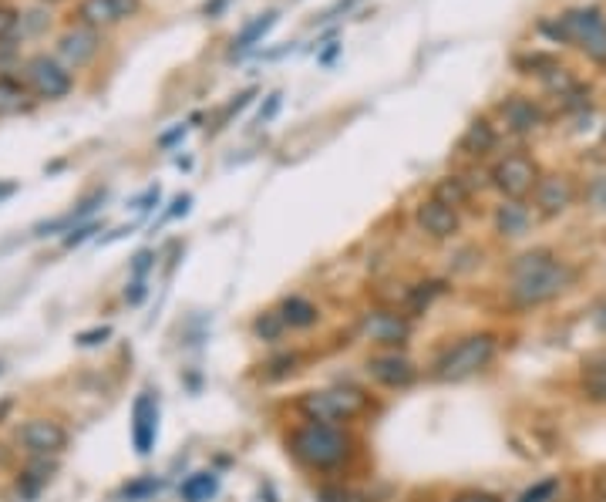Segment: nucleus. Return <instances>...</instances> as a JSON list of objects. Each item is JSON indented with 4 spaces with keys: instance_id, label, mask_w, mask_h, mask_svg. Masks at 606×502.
Segmentation results:
<instances>
[{
    "instance_id": "obj_41",
    "label": "nucleus",
    "mask_w": 606,
    "mask_h": 502,
    "mask_svg": "<svg viewBox=\"0 0 606 502\" xmlns=\"http://www.w3.org/2000/svg\"><path fill=\"white\" fill-rule=\"evenodd\" d=\"M189 203H192V196H178L176 203H172V209L166 213V219H176L178 213H189Z\"/></svg>"
},
{
    "instance_id": "obj_5",
    "label": "nucleus",
    "mask_w": 606,
    "mask_h": 502,
    "mask_svg": "<svg viewBox=\"0 0 606 502\" xmlns=\"http://www.w3.org/2000/svg\"><path fill=\"white\" fill-rule=\"evenodd\" d=\"M492 358H495V337L468 334L435 361V378L438 381H465V378L478 374Z\"/></svg>"
},
{
    "instance_id": "obj_2",
    "label": "nucleus",
    "mask_w": 606,
    "mask_h": 502,
    "mask_svg": "<svg viewBox=\"0 0 606 502\" xmlns=\"http://www.w3.org/2000/svg\"><path fill=\"white\" fill-rule=\"evenodd\" d=\"M290 452L307 468H337L351 459L354 442L341 425L307 421V425L290 431Z\"/></svg>"
},
{
    "instance_id": "obj_19",
    "label": "nucleus",
    "mask_w": 606,
    "mask_h": 502,
    "mask_svg": "<svg viewBox=\"0 0 606 502\" xmlns=\"http://www.w3.org/2000/svg\"><path fill=\"white\" fill-rule=\"evenodd\" d=\"M24 108H31V95H27L24 84L14 82V78H0V119L17 115Z\"/></svg>"
},
{
    "instance_id": "obj_34",
    "label": "nucleus",
    "mask_w": 606,
    "mask_h": 502,
    "mask_svg": "<svg viewBox=\"0 0 606 502\" xmlns=\"http://www.w3.org/2000/svg\"><path fill=\"white\" fill-rule=\"evenodd\" d=\"M357 4H361V0H337L333 7H327V11H323L321 17H317V24H327V21H333V17H341V14H347V11H351V7H357Z\"/></svg>"
},
{
    "instance_id": "obj_14",
    "label": "nucleus",
    "mask_w": 606,
    "mask_h": 502,
    "mask_svg": "<svg viewBox=\"0 0 606 502\" xmlns=\"http://www.w3.org/2000/svg\"><path fill=\"white\" fill-rule=\"evenodd\" d=\"M98 48H101V37H98V31L95 27H84V24L74 27V31H68V34L58 41V54L68 61L72 68H84V64L98 54Z\"/></svg>"
},
{
    "instance_id": "obj_25",
    "label": "nucleus",
    "mask_w": 606,
    "mask_h": 502,
    "mask_svg": "<svg viewBox=\"0 0 606 502\" xmlns=\"http://www.w3.org/2000/svg\"><path fill=\"white\" fill-rule=\"evenodd\" d=\"M284 317L280 311H270V314H260L256 321H253V334L260 337V341H276V337L284 334Z\"/></svg>"
},
{
    "instance_id": "obj_7",
    "label": "nucleus",
    "mask_w": 606,
    "mask_h": 502,
    "mask_svg": "<svg viewBox=\"0 0 606 502\" xmlns=\"http://www.w3.org/2000/svg\"><path fill=\"white\" fill-rule=\"evenodd\" d=\"M27 84L37 98H64L72 92V72H64L58 61H51L48 54H37L27 61Z\"/></svg>"
},
{
    "instance_id": "obj_24",
    "label": "nucleus",
    "mask_w": 606,
    "mask_h": 502,
    "mask_svg": "<svg viewBox=\"0 0 606 502\" xmlns=\"http://www.w3.org/2000/svg\"><path fill=\"white\" fill-rule=\"evenodd\" d=\"M435 199L445 206H462L465 199H468V186H465V179H458V176H448V179H441L438 186H435Z\"/></svg>"
},
{
    "instance_id": "obj_15",
    "label": "nucleus",
    "mask_w": 606,
    "mask_h": 502,
    "mask_svg": "<svg viewBox=\"0 0 606 502\" xmlns=\"http://www.w3.org/2000/svg\"><path fill=\"white\" fill-rule=\"evenodd\" d=\"M415 216H418V227L425 229L428 237H435V239H448V237H455V233H458V213H455L452 206L438 203L435 196L418 206Z\"/></svg>"
},
{
    "instance_id": "obj_16",
    "label": "nucleus",
    "mask_w": 606,
    "mask_h": 502,
    "mask_svg": "<svg viewBox=\"0 0 606 502\" xmlns=\"http://www.w3.org/2000/svg\"><path fill=\"white\" fill-rule=\"evenodd\" d=\"M502 115H505V121H509V129L512 132H535L539 125H543V108L533 105L529 98L523 95H515L509 98L505 105H502Z\"/></svg>"
},
{
    "instance_id": "obj_35",
    "label": "nucleus",
    "mask_w": 606,
    "mask_h": 502,
    "mask_svg": "<svg viewBox=\"0 0 606 502\" xmlns=\"http://www.w3.org/2000/svg\"><path fill=\"white\" fill-rule=\"evenodd\" d=\"M590 203L606 213V176H600V179L590 182Z\"/></svg>"
},
{
    "instance_id": "obj_47",
    "label": "nucleus",
    "mask_w": 606,
    "mask_h": 502,
    "mask_svg": "<svg viewBox=\"0 0 606 502\" xmlns=\"http://www.w3.org/2000/svg\"><path fill=\"white\" fill-rule=\"evenodd\" d=\"M51 4H54V0H51Z\"/></svg>"
},
{
    "instance_id": "obj_11",
    "label": "nucleus",
    "mask_w": 606,
    "mask_h": 502,
    "mask_svg": "<svg viewBox=\"0 0 606 502\" xmlns=\"http://www.w3.org/2000/svg\"><path fill=\"white\" fill-rule=\"evenodd\" d=\"M21 442L31 455H58L68 445V431L61 429L58 421L34 419L21 429Z\"/></svg>"
},
{
    "instance_id": "obj_45",
    "label": "nucleus",
    "mask_w": 606,
    "mask_h": 502,
    "mask_svg": "<svg viewBox=\"0 0 606 502\" xmlns=\"http://www.w3.org/2000/svg\"><path fill=\"white\" fill-rule=\"evenodd\" d=\"M586 364H600V368H606V351H600V354H593V358L586 361Z\"/></svg>"
},
{
    "instance_id": "obj_17",
    "label": "nucleus",
    "mask_w": 606,
    "mask_h": 502,
    "mask_svg": "<svg viewBox=\"0 0 606 502\" xmlns=\"http://www.w3.org/2000/svg\"><path fill=\"white\" fill-rule=\"evenodd\" d=\"M529 223H533V213H529V206L523 199H509L495 213V229H499L502 237H523L525 229H529Z\"/></svg>"
},
{
    "instance_id": "obj_9",
    "label": "nucleus",
    "mask_w": 606,
    "mask_h": 502,
    "mask_svg": "<svg viewBox=\"0 0 606 502\" xmlns=\"http://www.w3.org/2000/svg\"><path fill=\"white\" fill-rule=\"evenodd\" d=\"M155 435H159V405L149 391L135 398V408H131V442H135V452L149 455L155 445Z\"/></svg>"
},
{
    "instance_id": "obj_28",
    "label": "nucleus",
    "mask_w": 606,
    "mask_h": 502,
    "mask_svg": "<svg viewBox=\"0 0 606 502\" xmlns=\"http://www.w3.org/2000/svg\"><path fill=\"white\" fill-rule=\"evenodd\" d=\"M48 478H51V468L48 466H34L24 478H21V492H24V496H34V492L41 489Z\"/></svg>"
},
{
    "instance_id": "obj_40",
    "label": "nucleus",
    "mask_w": 606,
    "mask_h": 502,
    "mask_svg": "<svg viewBox=\"0 0 606 502\" xmlns=\"http://www.w3.org/2000/svg\"><path fill=\"white\" fill-rule=\"evenodd\" d=\"M452 502H502L499 496H488V492H462V496H455Z\"/></svg>"
},
{
    "instance_id": "obj_42",
    "label": "nucleus",
    "mask_w": 606,
    "mask_h": 502,
    "mask_svg": "<svg viewBox=\"0 0 606 502\" xmlns=\"http://www.w3.org/2000/svg\"><path fill=\"white\" fill-rule=\"evenodd\" d=\"M152 203H159V186H152V189L145 192L142 199L135 203V209H142V213H145V209H152Z\"/></svg>"
},
{
    "instance_id": "obj_20",
    "label": "nucleus",
    "mask_w": 606,
    "mask_h": 502,
    "mask_svg": "<svg viewBox=\"0 0 606 502\" xmlns=\"http://www.w3.org/2000/svg\"><path fill=\"white\" fill-rule=\"evenodd\" d=\"M458 145H462V152H468V156H486L488 149L495 145V129H492L486 119L472 121Z\"/></svg>"
},
{
    "instance_id": "obj_1",
    "label": "nucleus",
    "mask_w": 606,
    "mask_h": 502,
    "mask_svg": "<svg viewBox=\"0 0 606 502\" xmlns=\"http://www.w3.org/2000/svg\"><path fill=\"white\" fill-rule=\"evenodd\" d=\"M572 284V270L549 250L523 253L509 266V297L515 307H539Z\"/></svg>"
},
{
    "instance_id": "obj_27",
    "label": "nucleus",
    "mask_w": 606,
    "mask_h": 502,
    "mask_svg": "<svg viewBox=\"0 0 606 502\" xmlns=\"http://www.w3.org/2000/svg\"><path fill=\"white\" fill-rule=\"evenodd\" d=\"M556 492H559V478H543V482H535L533 489H525L519 496V502H553Z\"/></svg>"
},
{
    "instance_id": "obj_10",
    "label": "nucleus",
    "mask_w": 606,
    "mask_h": 502,
    "mask_svg": "<svg viewBox=\"0 0 606 502\" xmlns=\"http://www.w3.org/2000/svg\"><path fill=\"white\" fill-rule=\"evenodd\" d=\"M368 374L384 388H408L418 378V368L404 354L388 351V354H378V358L368 361Z\"/></svg>"
},
{
    "instance_id": "obj_31",
    "label": "nucleus",
    "mask_w": 606,
    "mask_h": 502,
    "mask_svg": "<svg viewBox=\"0 0 606 502\" xmlns=\"http://www.w3.org/2000/svg\"><path fill=\"white\" fill-rule=\"evenodd\" d=\"M280 101H284V95L280 92H274V95H266V105L256 111V125H266V121L274 119L276 111H280Z\"/></svg>"
},
{
    "instance_id": "obj_32",
    "label": "nucleus",
    "mask_w": 606,
    "mask_h": 502,
    "mask_svg": "<svg viewBox=\"0 0 606 502\" xmlns=\"http://www.w3.org/2000/svg\"><path fill=\"white\" fill-rule=\"evenodd\" d=\"M17 11H11V7H0V41H7V37L17 31Z\"/></svg>"
},
{
    "instance_id": "obj_21",
    "label": "nucleus",
    "mask_w": 606,
    "mask_h": 502,
    "mask_svg": "<svg viewBox=\"0 0 606 502\" xmlns=\"http://www.w3.org/2000/svg\"><path fill=\"white\" fill-rule=\"evenodd\" d=\"M280 317L286 327H313L317 323V307L307 297H286L280 304Z\"/></svg>"
},
{
    "instance_id": "obj_33",
    "label": "nucleus",
    "mask_w": 606,
    "mask_h": 502,
    "mask_svg": "<svg viewBox=\"0 0 606 502\" xmlns=\"http://www.w3.org/2000/svg\"><path fill=\"white\" fill-rule=\"evenodd\" d=\"M108 337H111V327H95V331H84V334H78V344L95 347V344H105Z\"/></svg>"
},
{
    "instance_id": "obj_44",
    "label": "nucleus",
    "mask_w": 606,
    "mask_h": 502,
    "mask_svg": "<svg viewBox=\"0 0 606 502\" xmlns=\"http://www.w3.org/2000/svg\"><path fill=\"white\" fill-rule=\"evenodd\" d=\"M14 192H17V182H0V199H7Z\"/></svg>"
},
{
    "instance_id": "obj_29",
    "label": "nucleus",
    "mask_w": 606,
    "mask_h": 502,
    "mask_svg": "<svg viewBox=\"0 0 606 502\" xmlns=\"http://www.w3.org/2000/svg\"><path fill=\"white\" fill-rule=\"evenodd\" d=\"M159 478H139V482H131V486H125V499H145V496H152V492H159Z\"/></svg>"
},
{
    "instance_id": "obj_3",
    "label": "nucleus",
    "mask_w": 606,
    "mask_h": 502,
    "mask_svg": "<svg viewBox=\"0 0 606 502\" xmlns=\"http://www.w3.org/2000/svg\"><path fill=\"white\" fill-rule=\"evenodd\" d=\"M543 31L559 41H570L596 64H606V14L600 7L566 11L556 24H543Z\"/></svg>"
},
{
    "instance_id": "obj_18",
    "label": "nucleus",
    "mask_w": 606,
    "mask_h": 502,
    "mask_svg": "<svg viewBox=\"0 0 606 502\" xmlns=\"http://www.w3.org/2000/svg\"><path fill=\"white\" fill-rule=\"evenodd\" d=\"M276 17H280V14L276 11H266V14H260V17H256V21H250V24L243 27V31H239L236 37H233V54H243V51H250L253 44H256V41H263V37L270 34V27L276 24Z\"/></svg>"
},
{
    "instance_id": "obj_46",
    "label": "nucleus",
    "mask_w": 606,
    "mask_h": 502,
    "mask_svg": "<svg viewBox=\"0 0 606 502\" xmlns=\"http://www.w3.org/2000/svg\"><path fill=\"white\" fill-rule=\"evenodd\" d=\"M333 54H337V44H331V48L323 51V54H321V61H323V64H327V61H331V58H333Z\"/></svg>"
},
{
    "instance_id": "obj_13",
    "label": "nucleus",
    "mask_w": 606,
    "mask_h": 502,
    "mask_svg": "<svg viewBox=\"0 0 606 502\" xmlns=\"http://www.w3.org/2000/svg\"><path fill=\"white\" fill-rule=\"evenodd\" d=\"M576 199V186H572L570 176H546V179H539L535 186V206H539V213L543 216H559L566 213Z\"/></svg>"
},
{
    "instance_id": "obj_43",
    "label": "nucleus",
    "mask_w": 606,
    "mask_h": 502,
    "mask_svg": "<svg viewBox=\"0 0 606 502\" xmlns=\"http://www.w3.org/2000/svg\"><path fill=\"white\" fill-rule=\"evenodd\" d=\"M321 502H347V492H331V489H321Z\"/></svg>"
},
{
    "instance_id": "obj_8",
    "label": "nucleus",
    "mask_w": 606,
    "mask_h": 502,
    "mask_svg": "<svg viewBox=\"0 0 606 502\" xmlns=\"http://www.w3.org/2000/svg\"><path fill=\"white\" fill-rule=\"evenodd\" d=\"M408 321L398 311H370L361 321V334L374 344H404L408 341Z\"/></svg>"
},
{
    "instance_id": "obj_26",
    "label": "nucleus",
    "mask_w": 606,
    "mask_h": 502,
    "mask_svg": "<svg viewBox=\"0 0 606 502\" xmlns=\"http://www.w3.org/2000/svg\"><path fill=\"white\" fill-rule=\"evenodd\" d=\"M441 290H445L441 284H421V287H411V294H408V311H425Z\"/></svg>"
},
{
    "instance_id": "obj_36",
    "label": "nucleus",
    "mask_w": 606,
    "mask_h": 502,
    "mask_svg": "<svg viewBox=\"0 0 606 502\" xmlns=\"http://www.w3.org/2000/svg\"><path fill=\"white\" fill-rule=\"evenodd\" d=\"M95 223H84V227H78V229H72V233H68V237H64V246H78V243H84V239L91 237V233H95Z\"/></svg>"
},
{
    "instance_id": "obj_23",
    "label": "nucleus",
    "mask_w": 606,
    "mask_h": 502,
    "mask_svg": "<svg viewBox=\"0 0 606 502\" xmlns=\"http://www.w3.org/2000/svg\"><path fill=\"white\" fill-rule=\"evenodd\" d=\"M582 391H586L590 401L606 405V368H600V364H586V361H582Z\"/></svg>"
},
{
    "instance_id": "obj_38",
    "label": "nucleus",
    "mask_w": 606,
    "mask_h": 502,
    "mask_svg": "<svg viewBox=\"0 0 606 502\" xmlns=\"http://www.w3.org/2000/svg\"><path fill=\"white\" fill-rule=\"evenodd\" d=\"M145 294H149V287H145V280H131V287L125 290V300H129L131 307H139L145 300Z\"/></svg>"
},
{
    "instance_id": "obj_30",
    "label": "nucleus",
    "mask_w": 606,
    "mask_h": 502,
    "mask_svg": "<svg viewBox=\"0 0 606 502\" xmlns=\"http://www.w3.org/2000/svg\"><path fill=\"white\" fill-rule=\"evenodd\" d=\"M266 374H270V378H284V374H290V371L297 368V354H284V358H274L270 361V364H266Z\"/></svg>"
},
{
    "instance_id": "obj_39",
    "label": "nucleus",
    "mask_w": 606,
    "mask_h": 502,
    "mask_svg": "<svg viewBox=\"0 0 606 502\" xmlns=\"http://www.w3.org/2000/svg\"><path fill=\"white\" fill-rule=\"evenodd\" d=\"M250 98H253V92H243V95H236L233 101L226 105V111H223V119H229V115H236V111H243V108L250 105Z\"/></svg>"
},
{
    "instance_id": "obj_22",
    "label": "nucleus",
    "mask_w": 606,
    "mask_h": 502,
    "mask_svg": "<svg viewBox=\"0 0 606 502\" xmlns=\"http://www.w3.org/2000/svg\"><path fill=\"white\" fill-rule=\"evenodd\" d=\"M182 499L186 502H209L219 492V478L213 476V472H196V476H189L186 482H182Z\"/></svg>"
},
{
    "instance_id": "obj_6",
    "label": "nucleus",
    "mask_w": 606,
    "mask_h": 502,
    "mask_svg": "<svg viewBox=\"0 0 606 502\" xmlns=\"http://www.w3.org/2000/svg\"><path fill=\"white\" fill-rule=\"evenodd\" d=\"M492 182H495V189H499L502 196H509V199H523V196H529V192L539 186V169H535L533 159L509 156L492 169Z\"/></svg>"
},
{
    "instance_id": "obj_12",
    "label": "nucleus",
    "mask_w": 606,
    "mask_h": 502,
    "mask_svg": "<svg viewBox=\"0 0 606 502\" xmlns=\"http://www.w3.org/2000/svg\"><path fill=\"white\" fill-rule=\"evenodd\" d=\"M135 11H139V0H82L78 21L84 27H108L131 17Z\"/></svg>"
},
{
    "instance_id": "obj_37",
    "label": "nucleus",
    "mask_w": 606,
    "mask_h": 502,
    "mask_svg": "<svg viewBox=\"0 0 606 502\" xmlns=\"http://www.w3.org/2000/svg\"><path fill=\"white\" fill-rule=\"evenodd\" d=\"M152 260H155L152 250H142V253H139V256H135V264H131V274H135V276H139V280H142V276L149 274V270H152Z\"/></svg>"
},
{
    "instance_id": "obj_4",
    "label": "nucleus",
    "mask_w": 606,
    "mask_h": 502,
    "mask_svg": "<svg viewBox=\"0 0 606 502\" xmlns=\"http://www.w3.org/2000/svg\"><path fill=\"white\" fill-rule=\"evenodd\" d=\"M297 408L303 411L307 421H323V425H337V421L357 419L368 408V395L361 388L341 384V388H321V391H307L300 398Z\"/></svg>"
}]
</instances>
